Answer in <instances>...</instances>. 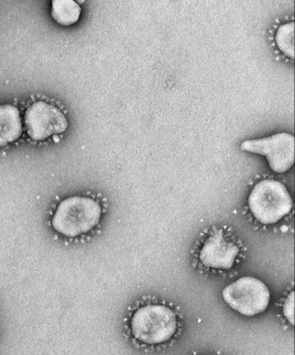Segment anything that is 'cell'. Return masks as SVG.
<instances>
[{"label":"cell","instance_id":"1","mask_svg":"<svg viewBox=\"0 0 295 355\" xmlns=\"http://www.w3.org/2000/svg\"><path fill=\"white\" fill-rule=\"evenodd\" d=\"M102 207L98 202L85 197L66 198L58 205L52 225L60 234L79 236L91 231L100 222Z\"/></svg>","mask_w":295,"mask_h":355},{"label":"cell","instance_id":"2","mask_svg":"<svg viewBox=\"0 0 295 355\" xmlns=\"http://www.w3.org/2000/svg\"><path fill=\"white\" fill-rule=\"evenodd\" d=\"M251 214L262 224H275L289 214L292 198L285 186L279 181L265 180L256 184L249 197Z\"/></svg>","mask_w":295,"mask_h":355},{"label":"cell","instance_id":"3","mask_svg":"<svg viewBox=\"0 0 295 355\" xmlns=\"http://www.w3.org/2000/svg\"><path fill=\"white\" fill-rule=\"evenodd\" d=\"M131 329L135 338L141 343H166L176 332V315L166 306H145L134 313L131 321Z\"/></svg>","mask_w":295,"mask_h":355},{"label":"cell","instance_id":"4","mask_svg":"<svg viewBox=\"0 0 295 355\" xmlns=\"http://www.w3.org/2000/svg\"><path fill=\"white\" fill-rule=\"evenodd\" d=\"M224 300L234 311L246 316L261 314L270 301L269 288L251 277L240 278L223 291Z\"/></svg>","mask_w":295,"mask_h":355},{"label":"cell","instance_id":"5","mask_svg":"<svg viewBox=\"0 0 295 355\" xmlns=\"http://www.w3.org/2000/svg\"><path fill=\"white\" fill-rule=\"evenodd\" d=\"M241 150L265 156L270 168L276 173H285L294 163V137L287 133H279L271 137L244 141Z\"/></svg>","mask_w":295,"mask_h":355},{"label":"cell","instance_id":"6","mask_svg":"<svg viewBox=\"0 0 295 355\" xmlns=\"http://www.w3.org/2000/svg\"><path fill=\"white\" fill-rule=\"evenodd\" d=\"M28 135L35 141H44L52 135L67 130L68 121L57 107L37 102L26 110L24 116Z\"/></svg>","mask_w":295,"mask_h":355},{"label":"cell","instance_id":"7","mask_svg":"<svg viewBox=\"0 0 295 355\" xmlns=\"http://www.w3.org/2000/svg\"><path fill=\"white\" fill-rule=\"evenodd\" d=\"M238 253V247L235 243L227 241L223 232L217 231L204 243L199 259L204 266L228 270L233 266Z\"/></svg>","mask_w":295,"mask_h":355},{"label":"cell","instance_id":"8","mask_svg":"<svg viewBox=\"0 0 295 355\" xmlns=\"http://www.w3.org/2000/svg\"><path fill=\"white\" fill-rule=\"evenodd\" d=\"M22 121L15 106H0V147L17 140L22 135Z\"/></svg>","mask_w":295,"mask_h":355},{"label":"cell","instance_id":"9","mask_svg":"<svg viewBox=\"0 0 295 355\" xmlns=\"http://www.w3.org/2000/svg\"><path fill=\"white\" fill-rule=\"evenodd\" d=\"M81 8L75 1L52 2L51 15L62 26H71L78 22Z\"/></svg>","mask_w":295,"mask_h":355},{"label":"cell","instance_id":"10","mask_svg":"<svg viewBox=\"0 0 295 355\" xmlns=\"http://www.w3.org/2000/svg\"><path fill=\"white\" fill-rule=\"evenodd\" d=\"M277 46L283 53L291 59L294 58V23L283 24L276 35Z\"/></svg>","mask_w":295,"mask_h":355},{"label":"cell","instance_id":"11","mask_svg":"<svg viewBox=\"0 0 295 355\" xmlns=\"http://www.w3.org/2000/svg\"><path fill=\"white\" fill-rule=\"evenodd\" d=\"M283 314L291 324H294V293L292 292L287 297L283 306Z\"/></svg>","mask_w":295,"mask_h":355},{"label":"cell","instance_id":"12","mask_svg":"<svg viewBox=\"0 0 295 355\" xmlns=\"http://www.w3.org/2000/svg\"><path fill=\"white\" fill-rule=\"evenodd\" d=\"M54 141L55 142H59V138L57 137V135H54Z\"/></svg>","mask_w":295,"mask_h":355}]
</instances>
